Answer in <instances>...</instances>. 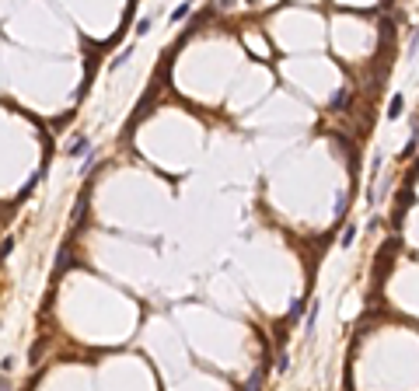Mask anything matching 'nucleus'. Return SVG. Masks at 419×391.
Returning <instances> with one entry per match:
<instances>
[{
    "mask_svg": "<svg viewBox=\"0 0 419 391\" xmlns=\"http://www.w3.org/2000/svg\"><path fill=\"white\" fill-rule=\"evenodd\" d=\"M189 11H192L189 4H182V7H175V11H171V21H182V18H189Z\"/></svg>",
    "mask_w": 419,
    "mask_h": 391,
    "instance_id": "nucleus-8",
    "label": "nucleus"
},
{
    "mask_svg": "<svg viewBox=\"0 0 419 391\" xmlns=\"http://www.w3.org/2000/svg\"><path fill=\"white\" fill-rule=\"evenodd\" d=\"M409 203H412V189H402V192H399V206H395V216H391V224H395V227L402 224V213L409 210Z\"/></svg>",
    "mask_w": 419,
    "mask_h": 391,
    "instance_id": "nucleus-1",
    "label": "nucleus"
},
{
    "mask_svg": "<svg viewBox=\"0 0 419 391\" xmlns=\"http://www.w3.org/2000/svg\"><path fill=\"white\" fill-rule=\"evenodd\" d=\"M87 147H91V140H87V137H77L74 143H67V154H87Z\"/></svg>",
    "mask_w": 419,
    "mask_h": 391,
    "instance_id": "nucleus-3",
    "label": "nucleus"
},
{
    "mask_svg": "<svg viewBox=\"0 0 419 391\" xmlns=\"http://www.w3.org/2000/svg\"><path fill=\"white\" fill-rule=\"evenodd\" d=\"M419 150V133H412V140H409V143H405V150H402V161H405V157H412Z\"/></svg>",
    "mask_w": 419,
    "mask_h": 391,
    "instance_id": "nucleus-4",
    "label": "nucleus"
},
{
    "mask_svg": "<svg viewBox=\"0 0 419 391\" xmlns=\"http://www.w3.org/2000/svg\"><path fill=\"white\" fill-rule=\"evenodd\" d=\"M300 314H304V300H294V308H290V318H294V321H297Z\"/></svg>",
    "mask_w": 419,
    "mask_h": 391,
    "instance_id": "nucleus-9",
    "label": "nucleus"
},
{
    "mask_svg": "<svg viewBox=\"0 0 419 391\" xmlns=\"http://www.w3.org/2000/svg\"><path fill=\"white\" fill-rule=\"evenodd\" d=\"M353 237H357V227H353V224H349V227H346V231H342V248H349V245H353Z\"/></svg>",
    "mask_w": 419,
    "mask_h": 391,
    "instance_id": "nucleus-7",
    "label": "nucleus"
},
{
    "mask_svg": "<svg viewBox=\"0 0 419 391\" xmlns=\"http://www.w3.org/2000/svg\"><path fill=\"white\" fill-rule=\"evenodd\" d=\"M402 116V95L391 98V105H388V119H399Z\"/></svg>",
    "mask_w": 419,
    "mask_h": 391,
    "instance_id": "nucleus-5",
    "label": "nucleus"
},
{
    "mask_svg": "<svg viewBox=\"0 0 419 391\" xmlns=\"http://www.w3.org/2000/svg\"><path fill=\"white\" fill-rule=\"evenodd\" d=\"M84 210H87V189L80 192L77 206H74V213H70V224H80V216H84Z\"/></svg>",
    "mask_w": 419,
    "mask_h": 391,
    "instance_id": "nucleus-2",
    "label": "nucleus"
},
{
    "mask_svg": "<svg viewBox=\"0 0 419 391\" xmlns=\"http://www.w3.org/2000/svg\"><path fill=\"white\" fill-rule=\"evenodd\" d=\"M262 388V371H255L252 377H248V384H245V391H259Z\"/></svg>",
    "mask_w": 419,
    "mask_h": 391,
    "instance_id": "nucleus-6",
    "label": "nucleus"
}]
</instances>
